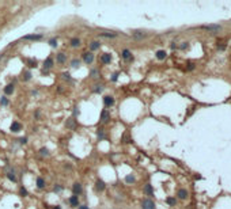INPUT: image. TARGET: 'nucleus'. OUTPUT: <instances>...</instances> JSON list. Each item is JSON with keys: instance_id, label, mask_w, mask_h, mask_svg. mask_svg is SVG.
<instances>
[{"instance_id": "1", "label": "nucleus", "mask_w": 231, "mask_h": 209, "mask_svg": "<svg viewBox=\"0 0 231 209\" xmlns=\"http://www.w3.org/2000/svg\"><path fill=\"white\" fill-rule=\"evenodd\" d=\"M141 209H155V204L151 200H143L141 201Z\"/></svg>"}, {"instance_id": "2", "label": "nucleus", "mask_w": 231, "mask_h": 209, "mask_svg": "<svg viewBox=\"0 0 231 209\" xmlns=\"http://www.w3.org/2000/svg\"><path fill=\"white\" fill-rule=\"evenodd\" d=\"M82 190H83V187H82V185L80 183H74V186H72V192H74V195H79L80 193H82Z\"/></svg>"}, {"instance_id": "3", "label": "nucleus", "mask_w": 231, "mask_h": 209, "mask_svg": "<svg viewBox=\"0 0 231 209\" xmlns=\"http://www.w3.org/2000/svg\"><path fill=\"white\" fill-rule=\"evenodd\" d=\"M83 60H84L86 64H91L94 61V55L93 53H84L83 55Z\"/></svg>"}, {"instance_id": "4", "label": "nucleus", "mask_w": 231, "mask_h": 209, "mask_svg": "<svg viewBox=\"0 0 231 209\" xmlns=\"http://www.w3.org/2000/svg\"><path fill=\"white\" fill-rule=\"evenodd\" d=\"M41 38H42V34H29L23 37V39H33V41H38Z\"/></svg>"}, {"instance_id": "5", "label": "nucleus", "mask_w": 231, "mask_h": 209, "mask_svg": "<svg viewBox=\"0 0 231 209\" xmlns=\"http://www.w3.org/2000/svg\"><path fill=\"white\" fill-rule=\"evenodd\" d=\"M205 30H209V31H219L220 30V26L219 25H205V26H201Z\"/></svg>"}, {"instance_id": "6", "label": "nucleus", "mask_w": 231, "mask_h": 209, "mask_svg": "<svg viewBox=\"0 0 231 209\" xmlns=\"http://www.w3.org/2000/svg\"><path fill=\"white\" fill-rule=\"evenodd\" d=\"M103 102H105V106L106 107H110L114 105V98L113 97H105L103 98Z\"/></svg>"}, {"instance_id": "7", "label": "nucleus", "mask_w": 231, "mask_h": 209, "mask_svg": "<svg viewBox=\"0 0 231 209\" xmlns=\"http://www.w3.org/2000/svg\"><path fill=\"white\" fill-rule=\"evenodd\" d=\"M65 126L68 128V129H75V126H76V121L74 118H68L67 119V122H65Z\"/></svg>"}, {"instance_id": "8", "label": "nucleus", "mask_w": 231, "mask_h": 209, "mask_svg": "<svg viewBox=\"0 0 231 209\" xmlns=\"http://www.w3.org/2000/svg\"><path fill=\"white\" fill-rule=\"evenodd\" d=\"M10 129L12 130V132H19V130L22 129V125H21L19 122H16V121H15V122H12V124H11Z\"/></svg>"}, {"instance_id": "9", "label": "nucleus", "mask_w": 231, "mask_h": 209, "mask_svg": "<svg viewBox=\"0 0 231 209\" xmlns=\"http://www.w3.org/2000/svg\"><path fill=\"white\" fill-rule=\"evenodd\" d=\"M101 61H102L103 64H109L111 61V56L109 55V53H103L102 57H101Z\"/></svg>"}, {"instance_id": "10", "label": "nucleus", "mask_w": 231, "mask_h": 209, "mask_svg": "<svg viewBox=\"0 0 231 209\" xmlns=\"http://www.w3.org/2000/svg\"><path fill=\"white\" fill-rule=\"evenodd\" d=\"M95 189L98 190V192H102V190H105V182L102 181V179H98V181H97Z\"/></svg>"}, {"instance_id": "11", "label": "nucleus", "mask_w": 231, "mask_h": 209, "mask_svg": "<svg viewBox=\"0 0 231 209\" xmlns=\"http://www.w3.org/2000/svg\"><path fill=\"white\" fill-rule=\"evenodd\" d=\"M109 119H110V114L106 110H103L102 114H101V121H102V122H108Z\"/></svg>"}, {"instance_id": "12", "label": "nucleus", "mask_w": 231, "mask_h": 209, "mask_svg": "<svg viewBox=\"0 0 231 209\" xmlns=\"http://www.w3.org/2000/svg\"><path fill=\"white\" fill-rule=\"evenodd\" d=\"M69 204L72 205V206H78L79 205V198H78V195H72L69 198Z\"/></svg>"}, {"instance_id": "13", "label": "nucleus", "mask_w": 231, "mask_h": 209, "mask_svg": "<svg viewBox=\"0 0 231 209\" xmlns=\"http://www.w3.org/2000/svg\"><path fill=\"white\" fill-rule=\"evenodd\" d=\"M178 198H181V200L188 198V192H186L185 189H180L178 190Z\"/></svg>"}, {"instance_id": "14", "label": "nucleus", "mask_w": 231, "mask_h": 209, "mask_svg": "<svg viewBox=\"0 0 231 209\" xmlns=\"http://www.w3.org/2000/svg\"><path fill=\"white\" fill-rule=\"evenodd\" d=\"M14 90H15L14 84H7V86H5V88H4V92L7 94V95H11V94L14 92Z\"/></svg>"}, {"instance_id": "15", "label": "nucleus", "mask_w": 231, "mask_h": 209, "mask_svg": "<svg viewBox=\"0 0 231 209\" xmlns=\"http://www.w3.org/2000/svg\"><path fill=\"white\" fill-rule=\"evenodd\" d=\"M121 56H122V58H125V60H129V58H132V53L129 52L128 49H124V50H122V55H121Z\"/></svg>"}, {"instance_id": "16", "label": "nucleus", "mask_w": 231, "mask_h": 209, "mask_svg": "<svg viewBox=\"0 0 231 209\" xmlns=\"http://www.w3.org/2000/svg\"><path fill=\"white\" fill-rule=\"evenodd\" d=\"M52 65H53V60L50 57H48V58L45 60V63H44V67L46 69H49V68H52Z\"/></svg>"}, {"instance_id": "17", "label": "nucleus", "mask_w": 231, "mask_h": 209, "mask_svg": "<svg viewBox=\"0 0 231 209\" xmlns=\"http://www.w3.org/2000/svg\"><path fill=\"white\" fill-rule=\"evenodd\" d=\"M132 35H133V38H136V39H140V38H144L146 37V34L141 33V31H133Z\"/></svg>"}, {"instance_id": "18", "label": "nucleus", "mask_w": 231, "mask_h": 209, "mask_svg": "<svg viewBox=\"0 0 231 209\" xmlns=\"http://www.w3.org/2000/svg\"><path fill=\"white\" fill-rule=\"evenodd\" d=\"M116 33H99V37H105V38H114Z\"/></svg>"}, {"instance_id": "19", "label": "nucleus", "mask_w": 231, "mask_h": 209, "mask_svg": "<svg viewBox=\"0 0 231 209\" xmlns=\"http://www.w3.org/2000/svg\"><path fill=\"white\" fill-rule=\"evenodd\" d=\"M56 60H57V63H60V64L65 63V55H64V53H58Z\"/></svg>"}, {"instance_id": "20", "label": "nucleus", "mask_w": 231, "mask_h": 209, "mask_svg": "<svg viewBox=\"0 0 231 209\" xmlns=\"http://www.w3.org/2000/svg\"><path fill=\"white\" fill-rule=\"evenodd\" d=\"M99 46H101V44L98 42V41H93V42L90 44V49L91 50H97V49H99Z\"/></svg>"}, {"instance_id": "21", "label": "nucleus", "mask_w": 231, "mask_h": 209, "mask_svg": "<svg viewBox=\"0 0 231 209\" xmlns=\"http://www.w3.org/2000/svg\"><path fill=\"white\" fill-rule=\"evenodd\" d=\"M22 79H23V82H29L31 79V73L29 72V71H26V72H23V75H22Z\"/></svg>"}, {"instance_id": "22", "label": "nucleus", "mask_w": 231, "mask_h": 209, "mask_svg": "<svg viewBox=\"0 0 231 209\" xmlns=\"http://www.w3.org/2000/svg\"><path fill=\"white\" fill-rule=\"evenodd\" d=\"M166 57V52L164 50H158L156 52V58L158 60H163Z\"/></svg>"}, {"instance_id": "23", "label": "nucleus", "mask_w": 231, "mask_h": 209, "mask_svg": "<svg viewBox=\"0 0 231 209\" xmlns=\"http://www.w3.org/2000/svg\"><path fill=\"white\" fill-rule=\"evenodd\" d=\"M79 45H80V39L79 38H72V39H71V46L76 48V46H79Z\"/></svg>"}, {"instance_id": "24", "label": "nucleus", "mask_w": 231, "mask_h": 209, "mask_svg": "<svg viewBox=\"0 0 231 209\" xmlns=\"http://www.w3.org/2000/svg\"><path fill=\"white\" fill-rule=\"evenodd\" d=\"M144 192H146L147 194H150V195L154 193V190H152V186H151L150 183H148V185H146V186H144Z\"/></svg>"}, {"instance_id": "25", "label": "nucleus", "mask_w": 231, "mask_h": 209, "mask_svg": "<svg viewBox=\"0 0 231 209\" xmlns=\"http://www.w3.org/2000/svg\"><path fill=\"white\" fill-rule=\"evenodd\" d=\"M7 177H8V179H10V181H12V182H16V177H15V174H14V171H10L8 174H7Z\"/></svg>"}, {"instance_id": "26", "label": "nucleus", "mask_w": 231, "mask_h": 209, "mask_svg": "<svg viewBox=\"0 0 231 209\" xmlns=\"http://www.w3.org/2000/svg\"><path fill=\"white\" fill-rule=\"evenodd\" d=\"M37 186H38L39 189H42V187L45 186V182H44L42 178H38V179H37Z\"/></svg>"}, {"instance_id": "27", "label": "nucleus", "mask_w": 231, "mask_h": 209, "mask_svg": "<svg viewBox=\"0 0 231 209\" xmlns=\"http://www.w3.org/2000/svg\"><path fill=\"white\" fill-rule=\"evenodd\" d=\"M39 153L42 155V156H49V151H48V148H41V149H39Z\"/></svg>"}, {"instance_id": "28", "label": "nucleus", "mask_w": 231, "mask_h": 209, "mask_svg": "<svg viewBox=\"0 0 231 209\" xmlns=\"http://www.w3.org/2000/svg\"><path fill=\"white\" fill-rule=\"evenodd\" d=\"M71 65H72L74 68H78L79 65H80V60H76V58L72 60V61H71Z\"/></svg>"}, {"instance_id": "29", "label": "nucleus", "mask_w": 231, "mask_h": 209, "mask_svg": "<svg viewBox=\"0 0 231 209\" xmlns=\"http://www.w3.org/2000/svg\"><path fill=\"white\" fill-rule=\"evenodd\" d=\"M27 63H29V67H30V68H35V67H37V61H35V60H27Z\"/></svg>"}, {"instance_id": "30", "label": "nucleus", "mask_w": 231, "mask_h": 209, "mask_svg": "<svg viewBox=\"0 0 231 209\" xmlns=\"http://www.w3.org/2000/svg\"><path fill=\"white\" fill-rule=\"evenodd\" d=\"M125 182H128V183L135 182V177H133V175H127V177H125Z\"/></svg>"}, {"instance_id": "31", "label": "nucleus", "mask_w": 231, "mask_h": 209, "mask_svg": "<svg viewBox=\"0 0 231 209\" xmlns=\"http://www.w3.org/2000/svg\"><path fill=\"white\" fill-rule=\"evenodd\" d=\"M49 45H50L52 48H56V46H57V39H56V38L49 39Z\"/></svg>"}, {"instance_id": "32", "label": "nucleus", "mask_w": 231, "mask_h": 209, "mask_svg": "<svg viewBox=\"0 0 231 209\" xmlns=\"http://www.w3.org/2000/svg\"><path fill=\"white\" fill-rule=\"evenodd\" d=\"M0 103H2L3 106H7V105H8V99L5 98V97H2V99H0Z\"/></svg>"}, {"instance_id": "33", "label": "nucleus", "mask_w": 231, "mask_h": 209, "mask_svg": "<svg viewBox=\"0 0 231 209\" xmlns=\"http://www.w3.org/2000/svg\"><path fill=\"white\" fill-rule=\"evenodd\" d=\"M102 90H103L102 86H95V88H94V92H97V94H98V92H102Z\"/></svg>"}, {"instance_id": "34", "label": "nucleus", "mask_w": 231, "mask_h": 209, "mask_svg": "<svg viewBox=\"0 0 231 209\" xmlns=\"http://www.w3.org/2000/svg\"><path fill=\"white\" fill-rule=\"evenodd\" d=\"M166 201H167V204H170V205H174V204H175V200H174V198H170V197H169Z\"/></svg>"}, {"instance_id": "35", "label": "nucleus", "mask_w": 231, "mask_h": 209, "mask_svg": "<svg viewBox=\"0 0 231 209\" xmlns=\"http://www.w3.org/2000/svg\"><path fill=\"white\" fill-rule=\"evenodd\" d=\"M21 194H22L23 197H26V195H27V190H26L25 187H21Z\"/></svg>"}, {"instance_id": "36", "label": "nucleus", "mask_w": 231, "mask_h": 209, "mask_svg": "<svg viewBox=\"0 0 231 209\" xmlns=\"http://www.w3.org/2000/svg\"><path fill=\"white\" fill-rule=\"evenodd\" d=\"M63 77H64V79H68V80L71 79V76H69V73H63Z\"/></svg>"}, {"instance_id": "37", "label": "nucleus", "mask_w": 231, "mask_h": 209, "mask_svg": "<svg viewBox=\"0 0 231 209\" xmlns=\"http://www.w3.org/2000/svg\"><path fill=\"white\" fill-rule=\"evenodd\" d=\"M117 76H118V73H114L113 76H111V80H113V82H116V80H117Z\"/></svg>"}, {"instance_id": "38", "label": "nucleus", "mask_w": 231, "mask_h": 209, "mask_svg": "<svg viewBox=\"0 0 231 209\" xmlns=\"http://www.w3.org/2000/svg\"><path fill=\"white\" fill-rule=\"evenodd\" d=\"M26 141H27L26 137H22V139H21V143H22V144H26Z\"/></svg>"}, {"instance_id": "39", "label": "nucleus", "mask_w": 231, "mask_h": 209, "mask_svg": "<svg viewBox=\"0 0 231 209\" xmlns=\"http://www.w3.org/2000/svg\"><path fill=\"white\" fill-rule=\"evenodd\" d=\"M97 71H91V75H93V77H97Z\"/></svg>"}, {"instance_id": "40", "label": "nucleus", "mask_w": 231, "mask_h": 209, "mask_svg": "<svg viewBox=\"0 0 231 209\" xmlns=\"http://www.w3.org/2000/svg\"><path fill=\"white\" fill-rule=\"evenodd\" d=\"M98 137H99V139H102V137H103V133H102V130H101V132H98Z\"/></svg>"}, {"instance_id": "41", "label": "nucleus", "mask_w": 231, "mask_h": 209, "mask_svg": "<svg viewBox=\"0 0 231 209\" xmlns=\"http://www.w3.org/2000/svg\"><path fill=\"white\" fill-rule=\"evenodd\" d=\"M60 190H61V186H56L55 187V192H60Z\"/></svg>"}, {"instance_id": "42", "label": "nucleus", "mask_w": 231, "mask_h": 209, "mask_svg": "<svg viewBox=\"0 0 231 209\" xmlns=\"http://www.w3.org/2000/svg\"><path fill=\"white\" fill-rule=\"evenodd\" d=\"M79 209H90V208H88L87 205H82V206H80Z\"/></svg>"}, {"instance_id": "43", "label": "nucleus", "mask_w": 231, "mask_h": 209, "mask_svg": "<svg viewBox=\"0 0 231 209\" xmlns=\"http://www.w3.org/2000/svg\"><path fill=\"white\" fill-rule=\"evenodd\" d=\"M53 209H61L60 206H56V208H53Z\"/></svg>"}]
</instances>
